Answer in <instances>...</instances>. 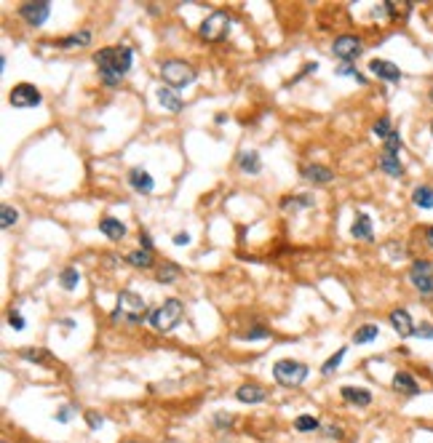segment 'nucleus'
Segmentation results:
<instances>
[{
    "instance_id": "41",
    "label": "nucleus",
    "mask_w": 433,
    "mask_h": 443,
    "mask_svg": "<svg viewBox=\"0 0 433 443\" xmlns=\"http://www.w3.org/2000/svg\"><path fill=\"white\" fill-rule=\"evenodd\" d=\"M8 326H11L14 331H22V328H24V318H22L19 312H14V310H11V312H8Z\"/></svg>"
},
{
    "instance_id": "4",
    "label": "nucleus",
    "mask_w": 433,
    "mask_h": 443,
    "mask_svg": "<svg viewBox=\"0 0 433 443\" xmlns=\"http://www.w3.org/2000/svg\"><path fill=\"white\" fill-rule=\"evenodd\" d=\"M161 78H163V83L169 85V88L179 91V88H185V85L195 83L198 72H195L193 65L182 62V59H169V62L161 65Z\"/></svg>"
},
{
    "instance_id": "13",
    "label": "nucleus",
    "mask_w": 433,
    "mask_h": 443,
    "mask_svg": "<svg viewBox=\"0 0 433 443\" xmlns=\"http://www.w3.org/2000/svg\"><path fill=\"white\" fill-rule=\"evenodd\" d=\"M391 385H393V390L399 392V395H420V392H423L420 382H417L409 371H404V369L393 374V382H391Z\"/></svg>"
},
{
    "instance_id": "31",
    "label": "nucleus",
    "mask_w": 433,
    "mask_h": 443,
    "mask_svg": "<svg viewBox=\"0 0 433 443\" xmlns=\"http://www.w3.org/2000/svg\"><path fill=\"white\" fill-rule=\"evenodd\" d=\"M295 430L297 433H316V430H321V422L313 414H300L295 419Z\"/></svg>"
},
{
    "instance_id": "38",
    "label": "nucleus",
    "mask_w": 433,
    "mask_h": 443,
    "mask_svg": "<svg viewBox=\"0 0 433 443\" xmlns=\"http://www.w3.org/2000/svg\"><path fill=\"white\" fill-rule=\"evenodd\" d=\"M75 414H78V409H75V406H62V409L56 411V422H62V425H67L70 419H72V417H75Z\"/></svg>"
},
{
    "instance_id": "45",
    "label": "nucleus",
    "mask_w": 433,
    "mask_h": 443,
    "mask_svg": "<svg viewBox=\"0 0 433 443\" xmlns=\"http://www.w3.org/2000/svg\"><path fill=\"white\" fill-rule=\"evenodd\" d=\"M188 243H190V235H188V233H177V235H174V246H188Z\"/></svg>"
},
{
    "instance_id": "14",
    "label": "nucleus",
    "mask_w": 433,
    "mask_h": 443,
    "mask_svg": "<svg viewBox=\"0 0 433 443\" xmlns=\"http://www.w3.org/2000/svg\"><path fill=\"white\" fill-rule=\"evenodd\" d=\"M350 235L356 240H375V227H372V217L369 214H364V211H359L356 214V219H353V224H350Z\"/></svg>"
},
{
    "instance_id": "24",
    "label": "nucleus",
    "mask_w": 433,
    "mask_h": 443,
    "mask_svg": "<svg viewBox=\"0 0 433 443\" xmlns=\"http://www.w3.org/2000/svg\"><path fill=\"white\" fill-rule=\"evenodd\" d=\"M412 203L417 208H423V211H431L433 208V187L431 185H417L412 190Z\"/></svg>"
},
{
    "instance_id": "42",
    "label": "nucleus",
    "mask_w": 433,
    "mask_h": 443,
    "mask_svg": "<svg viewBox=\"0 0 433 443\" xmlns=\"http://www.w3.org/2000/svg\"><path fill=\"white\" fill-rule=\"evenodd\" d=\"M86 422H88V427H91V430H99V427L104 425V419L99 417V414H97V411H88Z\"/></svg>"
},
{
    "instance_id": "26",
    "label": "nucleus",
    "mask_w": 433,
    "mask_h": 443,
    "mask_svg": "<svg viewBox=\"0 0 433 443\" xmlns=\"http://www.w3.org/2000/svg\"><path fill=\"white\" fill-rule=\"evenodd\" d=\"M126 262H129L131 267H139V270H150V267H153V254L145 251V249H137V251L126 254Z\"/></svg>"
},
{
    "instance_id": "46",
    "label": "nucleus",
    "mask_w": 433,
    "mask_h": 443,
    "mask_svg": "<svg viewBox=\"0 0 433 443\" xmlns=\"http://www.w3.org/2000/svg\"><path fill=\"white\" fill-rule=\"evenodd\" d=\"M324 435H327V438H337V441H340V438H343V430H340V427H334V425H329Z\"/></svg>"
},
{
    "instance_id": "29",
    "label": "nucleus",
    "mask_w": 433,
    "mask_h": 443,
    "mask_svg": "<svg viewBox=\"0 0 433 443\" xmlns=\"http://www.w3.org/2000/svg\"><path fill=\"white\" fill-rule=\"evenodd\" d=\"M59 283H62V289L65 291L78 289V283H81V273H78V267H65V270L59 273Z\"/></svg>"
},
{
    "instance_id": "21",
    "label": "nucleus",
    "mask_w": 433,
    "mask_h": 443,
    "mask_svg": "<svg viewBox=\"0 0 433 443\" xmlns=\"http://www.w3.org/2000/svg\"><path fill=\"white\" fill-rule=\"evenodd\" d=\"M156 94H158V102L163 104V110H169V112H174V115H177V112H182L185 102L179 99V94H177L174 88H163V85H161Z\"/></svg>"
},
{
    "instance_id": "32",
    "label": "nucleus",
    "mask_w": 433,
    "mask_h": 443,
    "mask_svg": "<svg viewBox=\"0 0 433 443\" xmlns=\"http://www.w3.org/2000/svg\"><path fill=\"white\" fill-rule=\"evenodd\" d=\"M393 131H396V128H393V123H391V118H388V115H382V118H377V123L372 126V134H375L377 139H382V142L391 137Z\"/></svg>"
},
{
    "instance_id": "47",
    "label": "nucleus",
    "mask_w": 433,
    "mask_h": 443,
    "mask_svg": "<svg viewBox=\"0 0 433 443\" xmlns=\"http://www.w3.org/2000/svg\"><path fill=\"white\" fill-rule=\"evenodd\" d=\"M425 243H428V246L433 249V224H431V227H425Z\"/></svg>"
},
{
    "instance_id": "43",
    "label": "nucleus",
    "mask_w": 433,
    "mask_h": 443,
    "mask_svg": "<svg viewBox=\"0 0 433 443\" xmlns=\"http://www.w3.org/2000/svg\"><path fill=\"white\" fill-rule=\"evenodd\" d=\"M265 337H268V328H262V326L252 328V331H246V340H265Z\"/></svg>"
},
{
    "instance_id": "25",
    "label": "nucleus",
    "mask_w": 433,
    "mask_h": 443,
    "mask_svg": "<svg viewBox=\"0 0 433 443\" xmlns=\"http://www.w3.org/2000/svg\"><path fill=\"white\" fill-rule=\"evenodd\" d=\"M22 358L30 360V363H43V366H51L54 363V356L49 350H43V347H27V350H22Z\"/></svg>"
},
{
    "instance_id": "7",
    "label": "nucleus",
    "mask_w": 433,
    "mask_h": 443,
    "mask_svg": "<svg viewBox=\"0 0 433 443\" xmlns=\"http://www.w3.org/2000/svg\"><path fill=\"white\" fill-rule=\"evenodd\" d=\"M227 33H230V17H227L225 11L209 14V17L201 22V27H198V35H201L206 43H220V40L227 37Z\"/></svg>"
},
{
    "instance_id": "10",
    "label": "nucleus",
    "mask_w": 433,
    "mask_h": 443,
    "mask_svg": "<svg viewBox=\"0 0 433 443\" xmlns=\"http://www.w3.org/2000/svg\"><path fill=\"white\" fill-rule=\"evenodd\" d=\"M388 324H391V328L399 334L401 340H409V337H415L417 324L412 321V315H409V310H407V307H396V310H391V315H388Z\"/></svg>"
},
{
    "instance_id": "49",
    "label": "nucleus",
    "mask_w": 433,
    "mask_h": 443,
    "mask_svg": "<svg viewBox=\"0 0 433 443\" xmlns=\"http://www.w3.org/2000/svg\"><path fill=\"white\" fill-rule=\"evenodd\" d=\"M431 134H433V118H431Z\"/></svg>"
},
{
    "instance_id": "27",
    "label": "nucleus",
    "mask_w": 433,
    "mask_h": 443,
    "mask_svg": "<svg viewBox=\"0 0 433 443\" xmlns=\"http://www.w3.org/2000/svg\"><path fill=\"white\" fill-rule=\"evenodd\" d=\"M385 14L388 19H407L412 11V3H396V0H385Z\"/></svg>"
},
{
    "instance_id": "8",
    "label": "nucleus",
    "mask_w": 433,
    "mask_h": 443,
    "mask_svg": "<svg viewBox=\"0 0 433 443\" xmlns=\"http://www.w3.org/2000/svg\"><path fill=\"white\" fill-rule=\"evenodd\" d=\"M332 53H334L343 65H350V62H356V59L364 53V40L356 37V35H340V37H334V43H332Z\"/></svg>"
},
{
    "instance_id": "37",
    "label": "nucleus",
    "mask_w": 433,
    "mask_h": 443,
    "mask_svg": "<svg viewBox=\"0 0 433 443\" xmlns=\"http://www.w3.org/2000/svg\"><path fill=\"white\" fill-rule=\"evenodd\" d=\"M284 208H300V206H313V195H295V198H284Z\"/></svg>"
},
{
    "instance_id": "20",
    "label": "nucleus",
    "mask_w": 433,
    "mask_h": 443,
    "mask_svg": "<svg viewBox=\"0 0 433 443\" xmlns=\"http://www.w3.org/2000/svg\"><path fill=\"white\" fill-rule=\"evenodd\" d=\"M380 169L382 174H388V176H393V179H401V176H404V163L399 160V155L388 153V150L380 153Z\"/></svg>"
},
{
    "instance_id": "50",
    "label": "nucleus",
    "mask_w": 433,
    "mask_h": 443,
    "mask_svg": "<svg viewBox=\"0 0 433 443\" xmlns=\"http://www.w3.org/2000/svg\"><path fill=\"white\" fill-rule=\"evenodd\" d=\"M431 102H433V88H431Z\"/></svg>"
},
{
    "instance_id": "33",
    "label": "nucleus",
    "mask_w": 433,
    "mask_h": 443,
    "mask_svg": "<svg viewBox=\"0 0 433 443\" xmlns=\"http://www.w3.org/2000/svg\"><path fill=\"white\" fill-rule=\"evenodd\" d=\"M17 222H19V211L14 206H3V208H0V227H3V230L14 227Z\"/></svg>"
},
{
    "instance_id": "5",
    "label": "nucleus",
    "mask_w": 433,
    "mask_h": 443,
    "mask_svg": "<svg viewBox=\"0 0 433 443\" xmlns=\"http://www.w3.org/2000/svg\"><path fill=\"white\" fill-rule=\"evenodd\" d=\"M273 379H276L281 387H300L305 379H308V366L302 360L284 358L273 366Z\"/></svg>"
},
{
    "instance_id": "2",
    "label": "nucleus",
    "mask_w": 433,
    "mask_h": 443,
    "mask_svg": "<svg viewBox=\"0 0 433 443\" xmlns=\"http://www.w3.org/2000/svg\"><path fill=\"white\" fill-rule=\"evenodd\" d=\"M147 318V302L134 294V291H121L118 299H115V307L110 312V321L113 324H126V326H137Z\"/></svg>"
},
{
    "instance_id": "11",
    "label": "nucleus",
    "mask_w": 433,
    "mask_h": 443,
    "mask_svg": "<svg viewBox=\"0 0 433 443\" xmlns=\"http://www.w3.org/2000/svg\"><path fill=\"white\" fill-rule=\"evenodd\" d=\"M49 14H51V3H46V0H38V3H24V6L19 8V17L24 19L30 27H40V24H46Z\"/></svg>"
},
{
    "instance_id": "16",
    "label": "nucleus",
    "mask_w": 433,
    "mask_h": 443,
    "mask_svg": "<svg viewBox=\"0 0 433 443\" xmlns=\"http://www.w3.org/2000/svg\"><path fill=\"white\" fill-rule=\"evenodd\" d=\"M340 395H343V401L353 403V406H359V409L372 406V392L364 390V387H353V385H345V387H340Z\"/></svg>"
},
{
    "instance_id": "15",
    "label": "nucleus",
    "mask_w": 433,
    "mask_h": 443,
    "mask_svg": "<svg viewBox=\"0 0 433 443\" xmlns=\"http://www.w3.org/2000/svg\"><path fill=\"white\" fill-rule=\"evenodd\" d=\"M300 174H302V179H308L313 185H329V182H334V171H332L329 166H318V163L302 166Z\"/></svg>"
},
{
    "instance_id": "17",
    "label": "nucleus",
    "mask_w": 433,
    "mask_h": 443,
    "mask_svg": "<svg viewBox=\"0 0 433 443\" xmlns=\"http://www.w3.org/2000/svg\"><path fill=\"white\" fill-rule=\"evenodd\" d=\"M129 185L142 192V195H147V192H153L156 190V182H153V176L147 174L145 169H131L129 171Z\"/></svg>"
},
{
    "instance_id": "6",
    "label": "nucleus",
    "mask_w": 433,
    "mask_h": 443,
    "mask_svg": "<svg viewBox=\"0 0 433 443\" xmlns=\"http://www.w3.org/2000/svg\"><path fill=\"white\" fill-rule=\"evenodd\" d=\"M409 283L423 299H433V265L428 259H415L409 267Z\"/></svg>"
},
{
    "instance_id": "18",
    "label": "nucleus",
    "mask_w": 433,
    "mask_h": 443,
    "mask_svg": "<svg viewBox=\"0 0 433 443\" xmlns=\"http://www.w3.org/2000/svg\"><path fill=\"white\" fill-rule=\"evenodd\" d=\"M236 166H238L243 174H252V176H257V174L262 171L260 153H254V150H243V153H238V158H236Z\"/></svg>"
},
{
    "instance_id": "35",
    "label": "nucleus",
    "mask_w": 433,
    "mask_h": 443,
    "mask_svg": "<svg viewBox=\"0 0 433 443\" xmlns=\"http://www.w3.org/2000/svg\"><path fill=\"white\" fill-rule=\"evenodd\" d=\"M401 147H404V139H401L399 131H393L391 137L382 142V150H388V153H396V155H399V153H401Z\"/></svg>"
},
{
    "instance_id": "22",
    "label": "nucleus",
    "mask_w": 433,
    "mask_h": 443,
    "mask_svg": "<svg viewBox=\"0 0 433 443\" xmlns=\"http://www.w3.org/2000/svg\"><path fill=\"white\" fill-rule=\"evenodd\" d=\"M99 230H102L110 240L126 238V224H123L121 219H115V217H104V219H99Z\"/></svg>"
},
{
    "instance_id": "30",
    "label": "nucleus",
    "mask_w": 433,
    "mask_h": 443,
    "mask_svg": "<svg viewBox=\"0 0 433 443\" xmlns=\"http://www.w3.org/2000/svg\"><path fill=\"white\" fill-rule=\"evenodd\" d=\"M179 275H182V267L179 265H174V262H166L161 270H158V283H174V281H179Z\"/></svg>"
},
{
    "instance_id": "23",
    "label": "nucleus",
    "mask_w": 433,
    "mask_h": 443,
    "mask_svg": "<svg viewBox=\"0 0 433 443\" xmlns=\"http://www.w3.org/2000/svg\"><path fill=\"white\" fill-rule=\"evenodd\" d=\"M88 43H91V33H88V30H81V33H72L67 35V37H59V40H56V49L70 51V49H83Z\"/></svg>"
},
{
    "instance_id": "34",
    "label": "nucleus",
    "mask_w": 433,
    "mask_h": 443,
    "mask_svg": "<svg viewBox=\"0 0 433 443\" xmlns=\"http://www.w3.org/2000/svg\"><path fill=\"white\" fill-rule=\"evenodd\" d=\"M345 353H348L345 347H340V350L332 356V358H327V363L321 366V374H324V376L334 374V371H337V366H340V363H343V358H345Z\"/></svg>"
},
{
    "instance_id": "28",
    "label": "nucleus",
    "mask_w": 433,
    "mask_h": 443,
    "mask_svg": "<svg viewBox=\"0 0 433 443\" xmlns=\"http://www.w3.org/2000/svg\"><path fill=\"white\" fill-rule=\"evenodd\" d=\"M377 337H380V328L375 324H366L353 334V344H369V342H375Z\"/></svg>"
},
{
    "instance_id": "44",
    "label": "nucleus",
    "mask_w": 433,
    "mask_h": 443,
    "mask_svg": "<svg viewBox=\"0 0 433 443\" xmlns=\"http://www.w3.org/2000/svg\"><path fill=\"white\" fill-rule=\"evenodd\" d=\"M139 246H142V249H145V251H150V254H153V240H150V235H147V233H145V230H142V233H139Z\"/></svg>"
},
{
    "instance_id": "36",
    "label": "nucleus",
    "mask_w": 433,
    "mask_h": 443,
    "mask_svg": "<svg viewBox=\"0 0 433 443\" xmlns=\"http://www.w3.org/2000/svg\"><path fill=\"white\" fill-rule=\"evenodd\" d=\"M337 75H343V78H353L356 83H361V85L366 83V78L359 72V69L353 67V65H340V67H337Z\"/></svg>"
},
{
    "instance_id": "1",
    "label": "nucleus",
    "mask_w": 433,
    "mask_h": 443,
    "mask_svg": "<svg viewBox=\"0 0 433 443\" xmlns=\"http://www.w3.org/2000/svg\"><path fill=\"white\" fill-rule=\"evenodd\" d=\"M131 62H134V51L129 46H113V49H102L94 53V65L107 88H115L121 83L126 72L131 69Z\"/></svg>"
},
{
    "instance_id": "19",
    "label": "nucleus",
    "mask_w": 433,
    "mask_h": 443,
    "mask_svg": "<svg viewBox=\"0 0 433 443\" xmlns=\"http://www.w3.org/2000/svg\"><path fill=\"white\" fill-rule=\"evenodd\" d=\"M236 398H238L241 403H262V401L268 398V390L260 387V385H254V382H249V385H241V387L236 390Z\"/></svg>"
},
{
    "instance_id": "12",
    "label": "nucleus",
    "mask_w": 433,
    "mask_h": 443,
    "mask_svg": "<svg viewBox=\"0 0 433 443\" xmlns=\"http://www.w3.org/2000/svg\"><path fill=\"white\" fill-rule=\"evenodd\" d=\"M369 72L375 75V78H380L385 83H399L401 81V69L393 65V62H388V59H372L369 62Z\"/></svg>"
},
{
    "instance_id": "9",
    "label": "nucleus",
    "mask_w": 433,
    "mask_h": 443,
    "mask_svg": "<svg viewBox=\"0 0 433 443\" xmlns=\"http://www.w3.org/2000/svg\"><path fill=\"white\" fill-rule=\"evenodd\" d=\"M8 102L17 110H33V107L43 102V97H40V91L33 83H17L11 88V94H8Z\"/></svg>"
},
{
    "instance_id": "48",
    "label": "nucleus",
    "mask_w": 433,
    "mask_h": 443,
    "mask_svg": "<svg viewBox=\"0 0 433 443\" xmlns=\"http://www.w3.org/2000/svg\"><path fill=\"white\" fill-rule=\"evenodd\" d=\"M59 324L65 326V328H67V331H72V328H75V326H78V324H75V321H72V318H65V321H59Z\"/></svg>"
},
{
    "instance_id": "39",
    "label": "nucleus",
    "mask_w": 433,
    "mask_h": 443,
    "mask_svg": "<svg viewBox=\"0 0 433 443\" xmlns=\"http://www.w3.org/2000/svg\"><path fill=\"white\" fill-rule=\"evenodd\" d=\"M415 337L417 340H433V324H417V328H415Z\"/></svg>"
},
{
    "instance_id": "3",
    "label": "nucleus",
    "mask_w": 433,
    "mask_h": 443,
    "mask_svg": "<svg viewBox=\"0 0 433 443\" xmlns=\"http://www.w3.org/2000/svg\"><path fill=\"white\" fill-rule=\"evenodd\" d=\"M182 315H185V305L172 296V299H163V305L150 312V326L161 334H166L182 324Z\"/></svg>"
},
{
    "instance_id": "40",
    "label": "nucleus",
    "mask_w": 433,
    "mask_h": 443,
    "mask_svg": "<svg viewBox=\"0 0 433 443\" xmlns=\"http://www.w3.org/2000/svg\"><path fill=\"white\" fill-rule=\"evenodd\" d=\"M316 69H318V65H316V62H308V65H302V69H300V72H297L295 78H292V81H289V85H292V83H297V81H302V78H305V75H311V72H316Z\"/></svg>"
}]
</instances>
